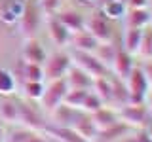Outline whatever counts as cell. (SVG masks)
Masks as SVG:
<instances>
[{
	"instance_id": "cell-29",
	"label": "cell",
	"mask_w": 152,
	"mask_h": 142,
	"mask_svg": "<svg viewBox=\"0 0 152 142\" xmlns=\"http://www.w3.org/2000/svg\"><path fill=\"white\" fill-rule=\"evenodd\" d=\"M103 106H107L101 99L95 95L91 89L88 91V95H86V99H84V102H82V108L80 110L82 112H86V114H93V112H97L99 108H103Z\"/></svg>"
},
{
	"instance_id": "cell-42",
	"label": "cell",
	"mask_w": 152,
	"mask_h": 142,
	"mask_svg": "<svg viewBox=\"0 0 152 142\" xmlns=\"http://www.w3.org/2000/svg\"><path fill=\"white\" fill-rule=\"evenodd\" d=\"M84 2H88V4H91V2H97V0H84Z\"/></svg>"
},
{
	"instance_id": "cell-12",
	"label": "cell",
	"mask_w": 152,
	"mask_h": 142,
	"mask_svg": "<svg viewBox=\"0 0 152 142\" xmlns=\"http://www.w3.org/2000/svg\"><path fill=\"white\" fill-rule=\"evenodd\" d=\"M91 117H93V121H95V125H97L99 131L108 129V127H112V125H116V123L122 121L120 120V114H118V108H114V106H103V108H99L97 112L91 114Z\"/></svg>"
},
{
	"instance_id": "cell-16",
	"label": "cell",
	"mask_w": 152,
	"mask_h": 142,
	"mask_svg": "<svg viewBox=\"0 0 152 142\" xmlns=\"http://www.w3.org/2000/svg\"><path fill=\"white\" fill-rule=\"evenodd\" d=\"M46 49L42 47V44L36 38H27L25 47H23V59L25 63H32V64H44L46 61Z\"/></svg>"
},
{
	"instance_id": "cell-24",
	"label": "cell",
	"mask_w": 152,
	"mask_h": 142,
	"mask_svg": "<svg viewBox=\"0 0 152 142\" xmlns=\"http://www.w3.org/2000/svg\"><path fill=\"white\" fill-rule=\"evenodd\" d=\"M116 51H118V46H114V42H101L93 53L99 57V61H101V63H104L108 68H110L114 57H116Z\"/></svg>"
},
{
	"instance_id": "cell-37",
	"label": "cell",
	"mask_w": 152,
	"mask_h": 142,
	"mask_svg": "<svg viewBox=\"0 0 152 142\" xmlns=\"http://www.w3.org/2000/svg\"><path fill=\"white\" fill-rule=\"evenodd\" d=\"M27 142H50V140H48L46 136H42V135H38V133H34V135H32Z\"/></svg>"
},
{
	"instance_id": "cell-44",
	"label": "cell",
	"mask_w": 152,
	"mask_h": 142,
	"mask_svg": "<svg viewBox=\"0 0 152 142\" xmlns=\"http://www.w3.org/2000/svg\"><path fill=\"white\" fill-rule=\"evenodd\" d=\"M101 2H107V0H101Z\"/></svg>"
},
{
	"instance_id": "cell-31",
	"label": "cell",
	"mask_w": 152,
	"mask_h": 142,
	"mask_svg": "<svg viewBox=\"0 0 152 142\" xmlns=\"http://www.w3.org/2000/svg\"><path fill=\"white\" fill-rule=\"evenodd\" d=\"M25 95L27 99H31V101H40L42 95H44V89L46 85L44 82H25Z\"/></svg>"
},
{
	"instance_id": "cell-38",
	"label": "cell",
	"mask_w": 152,
	"mask_h": 142,
	"mask_svg": "<svg viewBox=\"0 0 152 142\" xmlns=\"http://www.w3.org/2000/svg\"><path fill=\"white\" fill-rule=\"evenodd\" d=\"M146 106H148V110H150V116H152V89H150L148 97H146Z\"/></svg>"
},
{
	"instance_id": "cell-30",
	"label": "cell",
	"mask_w": 152,
	"mask_h": 142,
	"mask_svg": "<svg viewBox=\"0 0 152 142\" xmlns=\"http://www.w3.org/2000/svg\"><path fill=\"white\" fill-rule=\"evenodd\" d=\"M23 76H25V82H44L46 80L42 64H32V63H25Z\"/></svg>"
},
{
	"instance_id": "cell-3",
	"label": "cell",
	"mask_w": 152,
	"mask_h": 142,
	"mask_svg": "<svg viewBox=\"0 0 152 142\" xmlns=\"http://www.w3.org/2000/svg\"><path fill=\"white\" fill-rule=\"evenodd\" d=\"M70 59H72V64H76L78 68H82L84 72H88L93 80L95 78H101V76H108V74H110V68H108L104 63H101V61H99V57L95 55V53L72 49Z\"/></svg>"
},
{
	"instance_id": "cell-32",
	"label": "cell",
	"mask_w": 152,
	"mask_h": 142,
	"mask_svg": "<svg viewBox=\"0 0 152 142\" xmlns=\"http://www.w3.org/2000/svg\"><path fill=\"white\" fill-rule=\"evenodd\" d=\"M34 133L36 131H31V129H27V127H19V129H13L12 133H10L6 142H27Z\"/></svg>"
},
{
	"instance_id": "cell-27",
	"label": "cell",
	"mask_w": 152,
	"mask_h": 142,
	"mask_svg": "<svg viewBox=\"0 0 152 142\" xmlns=\"http://www.w3.org/2000/svg\"><path fill=\"white\" fill-rule=\"evenodd\" d=\"M88 91H89V89H70L69 87V91H66L63 102L66 104V106H70V108L80 110V108H82L84 99H86V95H88Z\"/></svg>"
},
{
	"instance_id": "cell-34",
	"label": "cell",
	"mask_w": 152,
	"mask_h": 142,
	"mask_svg": "<svg viewBox=\"0 0 152 142\" xmlns=\"http://www.w3.org/2000/svg\"><path fill=\"white\" fill-rule=\"evenodd\" d=\"M142 66V70H145V74H146V80H148V83H150V87H152V59H146V61H142L141 63Z\"/></svg>"
},
{
	"instance_id": "cell-19",
	"label": "cell",
	"mask_w": 152,
	"mask_h": 142,
	"mask_svg": "<svg viewBox=\"0 0 152 142\" xmlns=\"http://www.w3.org/2000/svg\"><path fill=\"white\" fill-rule=\"evenodd\" d=\"M126 27H135V28H145L150 25V13L148 8H129L124 15Z\"/></svg>"
},
{
	"instance_id": "cell-11",
	"label": "cell",
	"mask_w": 152,
	"mask_h": 142,
	"mask_svg": "<svg viewBox=\"0 0 152 142\" xmlns=\"http://www.w3.org/2000/svg\"><path fill=\"white\" fill-rule=\"evenodd\" d=\"M55 17L66 27V30L70 34H76L80 30H86V17L76 9H63V12H57Z\"/></svg>"
},
{
	"instance_id": "cell-33",
	"label": "cell",
	"mask_w": 152,
	"mask_h": 142,
	"mask_svg": "<svg viewBox=\"0 0 152 142\" xmlns=\"http://www.w3.org/2000/svg\"><path fill=\"white\" fill-rule=\"evenodd\" d=\"M59 4H61V0H42V9L48 13H55Z\"/></svg>"
},
{
	"instance_id": "cell-43",
	"label": "cell",
	"mask_w": 152,
	"mask_h": 142,
	"mask_svg": "<svg viewBox=\"0 0 152 142\" xmlns=\"http://www.w3.org/2000/svg\"><path fill=\"white\" fill-rule=\"evenodd\" d=\"M122 2H124V4H126V2H127V0H122Z\"/></svg>"
},
{
	"instance_id": "cell-39",
	"label": "cell",
	"mask_w": 152,
	"mask_h": 142,
	"mask_svg": "<svg viewBox=\"0 0 152 142\" xmlns=\"http://www.w3.org/2000/svg\"><path fill=\"white\" fill-rule=\"evenodd\" d=\"M145 131H146V135H148V136H150V138H152V121H150V123H148V125H146V127H145Z\"/></svg>"
},
{
	"instance_id": "cell-17",
	"label": "cell",
	"mask_w": 152,
	"mask_h": 142,
	"mask_svg": "<svg viewBox=\"0 0 152 142\" xmlns=\"http://www.w3.org/2000/svg\"><path fill=\"white\" fill-rule=\"evenodd\" d=\"M48 32H50V38L55 42V46H69L70 44V32L66 30V27L59 21L55 15H51L48 19Z\"/></svg>"
},
{
	"instance_id": "cell-4",
	"label": "cell",
	"mask_w": 152,
	"mask_h": 142,
	"mask_svg": "<svg viewBox=\"0 0 152 142\" xmlns=\"http://www.w3.org/2000/svg\"><path fill=\"white\" fill-rule=\"evenodd\" d=\"M70 66H72L70 53H66V51H55V53L48 55L44 64H42V68H44V78L46 80L65 78Z\"/></svg>"
},
{
	"instance_id": "cell-20",
	"label": "cell",
	"mask_w": 152,
	"mask_h": 142,
	"mask_svg": "<svg viewBox=\"0 0 152 142\" xmlns=\"http://www.w3.org/2000/svg\"><path fill=\"white\" fill-rule=\"evenodd\" d=\"M99 44H101V42H99L97 38H93L88 30H80V32H76V34L70 36V46H72V49H76V51H89V53H93Z\"/></svg>"
},
{
	"instance_id": "cell-7",
	"label": "cell",
	"mask_w": 152,
	"mask_h": 142,
	"mask_svg": "<svg viewBox=\"0 0 152 142\" xmlns=\"http://www.w3.org/2000/svg\"><path fill=\"white\" fill-rule=\"evenodd\" d=\"M86 30L99 42H112L114 40V28L110 19H107L101 12L93 13L89 19H86Z\"/></svg>"
},
{
	"instance_id": "cell-23",
	"label": "cell",
	"mask_w": 152,
	"mask_h": 142,
	"mask_svg": "<svg viewBox=\"0 0 152 142\" xmlns=\"http://www.w3.org/2000/svg\"><path fill=\"white\" fill-rule=\"evenodd\" d=\"M127 12V6L122 2V0H107V2L101 4V13L110 21H120L124 19Z\"/></svg>"
},
{
	"instance_id": "cell-1",
	"label": "cell",
	"mask_w": 152,
	"mask_h": 142,
	"mask_svg": "<svg viewBox=\"0 0 152 142\" xmlns=\"http://www.w3.org/2000/svg\"><path fill=\"white\" fill-rule=\"evenodd\" d=\"M118 114H120V120L124 123H127L129 127H133L137 131L145 129L152 121V116H150L146 102H127L118 108Z\"/></svg>"
},
{
	"instance_id": "cell-40",
	"label": "cell",
	"mask_w": 152,
	"mask_h": 142,
	"mask_svg": "<svg viewBox=\"0 0 152 142\" xmlns=\"http://www.w3.org/2000/svg\"><path fill=\"white\" fill-rule=\"evenodd\" d=\"M4 140V129H2V120H0V142Z\"/></svg>"
},
{
	"instance_id": "cell-9",
	"label": "cell",
	"mask_w": 152,
	"mask_h": 142,
	"mask_svg": "<svg viewBox=\"0 0 152 142\" xmlns=\"http://www.w3.org/2000/svg\"><path fill=\"white\" fill-rule=\"evenodd\" d=\"M135 55H131L129 51H126L124 47H118L116 51V57H114L112 64H110V70L114 76H118V78L126 80L127 76H129V72L133 68H135Z\"/></svg>"
},
{
	"instance_id": "cell-15",
	"label": "cell",
	"mask_w": 152,
	"mask_h": 142,
	"mask_svg": "<svg viewBox=\"0 0 152 142\" xmlns=\"http://www.w3.org/2000/svg\"><path fill=\"white\" fill-rule=\"evenodd\" d=\"M44 133L48 136H51L57 142H89L84 136H80L72 127H57V125H46Z\"/></svg>"
},
{
	"instance_id": "cell-5",
	"label": "cell",
	"mask_w": 152,
	"mask_h": 142,
	"mask_svg": "<svg viewBox=\"0 0 152 142\" xmlns=\"http://www.w3.org/2000/svg\"><path fill=\"white\" fill-rule=\"evenodd\" d=\"M40 6L34 2V0H27L23 4V12L19 15V25H21V32L25 38H34L38 28H40Z\"/></svg>"
},
{
	"instance_id": "cell-21",
	"label": "cell",
	"mask_w": 152,
	"mask_h": 142,
	"mask_svg": "<svg viewBox=\"0 0 152 142\" xmlns=\"http://www.w3.org/2000/svg\"><path fill=\"white\" fill-rule=\"evenodd\" d=\"M141 38H142V28L126 27L124 28V34H122V47L137 57L139 47H141Z\"/></svg>"
},
{
	"instance_id": "cell-14",
	"label": "cell",
	"mask_w": 152,
	"mask_h": 142,
	"mask_svg": "<svg viewBox=\"0 0 152 142\" xmlns=\"http://www.w3.org/2000/svg\"><path fill=\"white\" fill-rule=\"evenodd\" d=\"M65 80L70 89H91V85H93V78L88 72H84L82 68H78L76 64H72L69 68Z\"/></svg>"
},
{
	"instance_id": "cell-2",
	"label": "cell",
	"mask_w": 152,
	"mask_h": 142,
	"mask_svg": "<svg viewBox=\"0 0 152 142\" xmlns=\"http://www.w3.org/2000/svg\"><path fill=\"white\" fill-rule=\"evenodd\" d=\"M126 85H127V91H129V102H146V97H148L152 87L148 80H146V74L142 70L141 63H137L135 68L126 78Z\"/></svg>"
},
{
	"instance_id": "cell-18",
	"label": "cell",
	"mask_w": 152,
	"mask_h": 142,
	"mask_svg": "<svg viewBox=\"0 0 152 142\" xmlns=\"http://www.w3.org/2000/svg\"><path fill=\"white\" fill-rule=\"evenodd\" d=\"M110 87H112V106L120 108L124 104L129 102V91H127L126 80L118 78L110 72Z\"/></svg>"
},
{
	"instance_id": "cell-28",
	"label": "cell",
	"mask_w": 152,
	"mask_h": 142,
	"mask_svg": "<svg viewBox=\"0 0 152 142\" xmlns=\"http://www.w3.org/2000/svg\"><path fill=\"white\" fill-rule=\"evenodd\" d=\"M15 87H17V83H15L13 74L6 68H0V95L15 93Z\"/></svg>"
},
{
	"instance_id": "cell-26",
	"label": "cell",
	"mask_w": 152,
	"mask_h": 142,
	"mask_svg": "<svg viewBox=\"0 0 152 142\" xmlns=\"http://www.w3.org/2000/svg\"><path fill=\"white\" fill-rule=\"evenodd\" d=\"M0 120L8 123H17V102L4 99L0 102Z\"/></svg>"
},
{
	"instance_id": "cell-36",
	"label": "cell",
	"mask_w": 152,
	"mask_h": 142,
	"mask_svg": "<svg viewBox=\"0 0 152 142\" xmlns=\"http://www.w3.org/2000/svg\"><path fill=\"white\" fill-rule=\"evenodd\" d=\"M135 142H152V138L146 135L145 129H139V131H135Z\"/></svg>"
},
{
	"instance_id": "cell-8",
	"label": "cell",
	"mask_w": 152,
	"mask_h": 142,
	"mask_svg": "<svg viewBox=\"0 0 152 142\" xmlns=\"http://www.w3.org/2000/svg\"><path fill=\"white\" fill-rule=\"evenodd\" d=\"M17 123L31 131H44L48 125L40 110L28 102H17Z\"/></svg>"
},
{
	"instance_id": "cell-10",
	"label": "cell",
	"mask_w": 152,
	"mask_h": 142,
	"mask_svg": "<svg viewBox=\"0 0 152 142\" xmlns=\"http://www.w3.org/2000/svg\"><path fill=\"white\" fill-rule=\"evenodd\" d=\"M72 129L78 133L80 136H84L86 140H89V142H93L95 138H97V135H99V129H97V125H95L91 114H86V112H80L78 114V117H76Z\"/></svg>"
},
{
	"instance_id": "cell-13",
	"label": "cell",
	"mask_w": 152,
	"mask_h": 142,
	"mask_svg": "<svg viewBox=\"0 0 152 142\" xmlns=\"http://www.w3.org/2000/svg\"><path fill=\"white\" fill-rule=\"evenodd\" d=\"M80 112L82 110H76V108H70V106H66L65 102H61L59 106H55L53 110H51L53 125H57V127H72Z\"/></svg>"
},
{
	"instance_id": "cell-22",
	"label": "cell",
	"mask_w": 152,
	"mask_h": 142,
	"mask_svg": "<svg viewBox=\"0 0 152 142\" xmlns=\"http://www.w3.org/2000/svg\"><path fill=\"white\" fill-rule=\"evenodd\" d=\"M91 91L97 95L107 106H112V87H110V74L108 76H101V78H95Z\"/></svg>"
},
{
	"instance_id": "cell-35",
	"label": "cell",
	"mask_w": 152,
	"mask_h": 142,
	"mask_svg": "<svg viewBox=\"0 0 152 142\" xmlns=\"http://www.w3.org/2000/svg\"><path fill=\"white\" fill-rule=\"evenodd\" d=\"M148 4H150V0H127L126 6L129 9V8H148Z\"/></svg>"
},
{
	"instance_id": "cell-41",
	"label": "cell",
	"mask_w": 152,
	"mask_h": 142,
	"mask_svg": "<svg viewBox=\"0 0 152 142\" xmlns=\"http://www.w3.org/2000/svg\"><path fill=\"white\" fill-rule=\"evenodd\" d=\"M148 13H150V25H152V0H150V4H148Z\"/></svg>"
},
{
	"instance_id": "cell-25",
	"label": "cell",
	"mask_w": 152,
	"mask_h": 142,
	"mask_svg": "<svg viewBox=\"0 0 152 142\" xmlns=\"http://www.w3.org/2000/svg\"><path fill=\"white\" fill-rule=\"evenodd\" d=\"M142 61L152 59V25L142 28V38H141V47H139V53Z\"/></svg>"
},
{
	"instance_id": "cell-6",
	"label": "cell",
	"mask_w": 152,
	"mask_h": 142,
	"mask_svg": "<svg viewBox=\"0 0 152 142\" xmlns=\"http://www.w3.org/2000/svg\"><path fill=\"white\" fill-rule=\"evenodd\" d=\"M66 91H69V83H66L65 78L50 80V83L46 85L44 95H42V99H40L42 108H44V110H48V112H51L55 106H59V104L65 101Z\"/></svg>"
}]
</instances>
